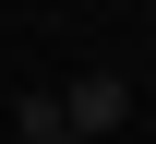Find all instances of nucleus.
<instances>
[{
    "label": "nucleus",
    "mask_w": 156,
    "mask_h": 144,
    "mask_svg": "<svg viewBox=\"0 0 156 144\" xmlns=\"http://www.w3.org/2000/svg\"><path fill=\"white\" fill-rule=\"evenodd\" d=\"M120 108H132V84H120V72H84L72 96H60V120H72L84 144H108V132H120Z\"/></svg>",
    "instance_id": "f257e3e1"
},
{
    "label": "nucleus",
    "mask_w": 156,
    "mask_h": 144,
    "mask_svg": "<svg viewBox=\"0 0 156 144\" xmlns=\"http://www.w3.org/2000/svg\"><path fill=\"white\" fill-rule=\"evenodd\" d=\"M144 96H156V72H144Z\"/></svg>",
    "instance_id": "7ed1b4c3"
},
{
    "label": "nucleus",
    "mask_w": 156,
    "mask_h": 144,
    "mask_svg": "<svg viewBox=\"0 0 156 144\" xmlns=\"http://www.w3.org/2000/svg\"><path fill=\"white\" fill-rule=\"evenodd\" d=\"M60 144H84V132H60Z\"/></svg>",
    "instance_id": "20e7f679"
},
{
    "label": "nucleus",
    "mask_w": 156,
    "mask_h": 144,
    "mask_svg": "<svg viewBox=\"0 0 156 144\" xmlns=\"http://www.w3.org/2000/svg\"><path fill=\"white\" fill-rule=\"evenodd\" d=\"M12 132H36V144H60L72 120H60V96H48V84H24V108H12Z\"/></svg>",
    "instance_id": "f03ea898"
}]
</instances>
